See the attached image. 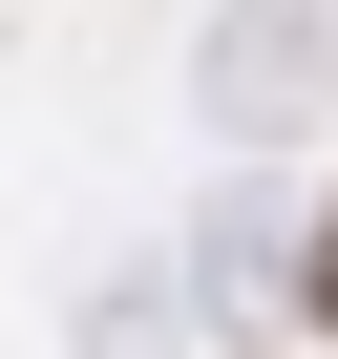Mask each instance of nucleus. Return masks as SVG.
Returning a JSON list of instances; mask_svg holds the SVG:
<instances>
[{
    "mask_svg": "<svg viewBox=\"0 0 338 359\" xmlns=\"http://www.w3.org/2000/svg\"><path fill=\"white\" fill-rule=\"evenodd\" d=\"M296 296H317V317H338V233H317V275H296Z\"/></svg>",
    "mask_w": 338,
    "mask_h": 359,
    "instance_id": "1",
    "label": "nucleus"
}]
</instances>
